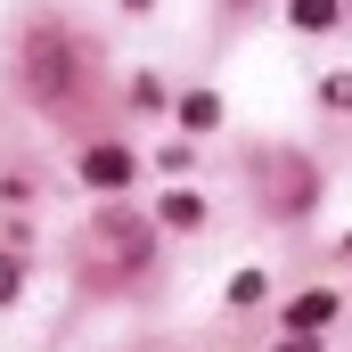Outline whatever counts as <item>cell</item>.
Wrapping results in <instances>:
<instances>
[{
	"instance_id": "obj_1",
	"label": "cell",
	"mask_w": 352,
	"mask_h": 352,
	"mask_svg": "<svg viewBox=\"0 0 352 352\" xmlns=\"http://www.w3.org/2000/svg\"><path fill=\"white\" fill-rule=\"evenodd\" d=\"M148 246H156V230L140 221V213H123V205H107L98 221H90V238H82V254L98 270H140L148 263Z\"/></svg>"
},
{
	"instance_id": "obj_2",
	"label": "cell",
	"mask_w": 352,
	"mask_h": 352,
	"mask_svg": "<svg viewBox=\"0 0 352 352\" xmlns=\"http://www.w3.org/2000/svg\"><path fill=\"white\" fill-rule=\"evenodd\" d=\"M25 82L41 90V98H66V41L58 33H33L25 41Z\"/></svg>"
},
{
	"instance_id": "obj_3",
	"label": "cell",
	"mask_w": 352,
	"mask_h": 352,
	"mask_svg": "<svg viewBox=\"0 0 352 352\" xmlns=\"http://www.w3.org/2000/svg\"><path fill=\"white\" fill-rule=\"evenodd\" d=\"M82 180L90 188H123L131 180V156L123 148H82Z\"/></svg>"
},
{
	"instance_id": "obj_4",
	"label": "cell",
	"mask_w": 352,
	"mask_h": 352,
	"mask_svg": "<svg viewBox=\"0 0 352 352\" xmlns=\"http://www.w3.org/2000/svg\"><path fill=\"white\" fill-rule=\"evenodd\" d=\"M328 320H336V295H303V303L287 311V328H295V336H303V328H328Z\"/></svg>"
},
{
	"instance_id": "obj_5",
	"label": "cell",
	"mask_w": 352,
	"mask_h": 352,
	"mask_svg": "<svg viewBox=\"0 0 352 352\" xmlns=\"http://www.w3.org/2000/svg\"><path fill=\"white\" fill-rule=\"evenodd\" d=\"M180 123H188V131H213V123H221V98H213V90H197V98L180 107Z\"/></svg>"
},
{
	"instance_id": "obj_6",
	"label": "cell",
	"mask_w": 352,
	"mask_h": 352,
	"mask_svg": "<svg viewBox=\"0 0 352 352\" xmlns=\"http://www.w3.org/2000/svg\"><path fill=\"white\" fill-rule=\"evenodd\" d=\"M287 8H295L303 33H328V25H336V0H287Z\"/></svg>"
},
{
	"instance_id": "obj_7",
	"label": "cell",
	"mask_w": 352,
	"mask_h": 352,
	"mask_svg": "<svg viewBox=\"0 0 352 352\" xmlns=\"http://www.w3.org/2000/svg\"><path fill=\"white\" fill-rule=\"evenodd\" d=\"M8 295H16V263L0 254V303H8Z\"/></svg>"
},
{
	"instance_id": "obj_8",
	"label": "cell",
	"mask_w": 352,
	"mask_h": 352,
	"mask_svg": "<svg viewBox=\"0 0 352 352\" xmlns=\"http://www.w3.org/2000/svg\"><path fill=\"white\" fill-rule=\"evenodd\" d=\"M278 352H311V344H303V336H295V344H278Z\"/></svg>"
}]
</instances>
